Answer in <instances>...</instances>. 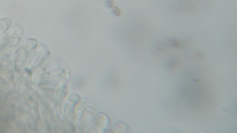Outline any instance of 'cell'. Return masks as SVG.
<instances>
[{
  "instance_id": "6da1fadb",
  "label": "cell",
  "mask_w": 237,
  "mask_h": 133,
  "mask_svg": "<svg viewBox=\"0 0 237 133\" xmlns=\"http://www.w3.org/2000/svg\"><path fill=\"white\" fill-rule=\"evenodd\" d=\"M37 45V42L36 39L32 38L28 39L27 42L22 46L21 52L23 54H28L33 49L35 48Z\"/></svg>"
},
{
  "instance_id": "7a4b0ae2",
  "label": "cell",
  "mask_w": 237,
  "mask_h": 133,
  "mask_svg": "<svg viewBox=\"0 0 237 133\" xmlns=\"http://www.w3.org/2000/svg\"><path fill=\"white\" fill-rule=\"evenodd\" d=\"M12 24L11 18L6 17L0 19V35L7 31Z\"/></svg>"
},
{
  "instance_id": "3957f363",
  "label": "cell",
  "mask_w": 237,
  "mask_h": 133,
  "mask_svg": "<svg viewBox=\"0 0 237 133\" xmlns=\"http://www.w3.org/2000/svg\"><path fill=\"white\" fill-rule=\"evenodd\" d=\"M20 37L16 33H13L10 35L8 38L9 46L11 47H16L20 43Z\"/></svg>"
},
{
  "instance_id": "277c9868",
  "label": "cell",
  "mask_w": 237,
  "mask_h": 133,
  "mask_svg": "<svg viewBox=\"0 0 237 133\" xmlns=\"http://www.w3.org/2000/svg\"><path fill=\"white\" fill-rule=\"evenodd\" d=\"M111 13L114 16L118 17L121 15L120 9L118 7L113 6L111 8Z\"/></svg>"
},
{
  "instance_id": "5b68a950",
  "label": "cell",
  "mask_w": 237,
  "mask_h": 133,
  "mask_svg": "<svg viewBox=\"0 0 237 133\" xmlns=\"http://www.w3.org/2000/svg\"><path fill=\"white\" fill-rule=\"evenodd\" d=\"M114 1L113 0H106L105 1V5L107 8H111L113 7Z\"/></svg>"
}]
</instances>
